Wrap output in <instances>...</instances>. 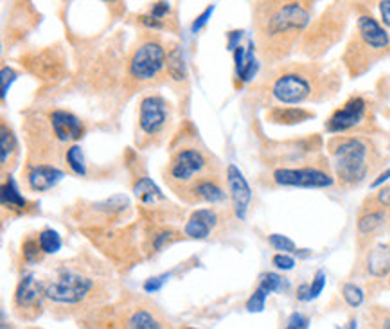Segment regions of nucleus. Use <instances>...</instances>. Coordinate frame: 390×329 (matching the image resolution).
<instances>
[{
    "instance_id": "nucleus-24",
    "label": "nucleus",
    "mask_w": 390,
    "mask_h": 329,
    "mask_svg": "<svg viewBox=\"0 0 390 329\" xmlns=\"http://www.w3.org/2000/svg\"><path fill=\"white\" fill-rule=\"evenodd\" d=\"M133 193H135V196H137L142 203H155V202H164V200H166L162 191L158 189L157 185H155L148 177L139 178V182H135V185H133Z\"/></svg>"
},
{
    "instance_id": "nucleus-8",
    "label": "nucleus",
    "mask_w": 390,
    "mask_h": 329,
    "mask_svg": "<svg viewBox=\"0 0 390 329\" xmlns=\"http://www.w3.org/2000/svg\"><path fill=\"white\" fill-rule=\"evenodd\" d=\"M347 25V9L344 4H333L312 22L299 41L300 53L309 58H320L340 40Z\"/></svg>"
},
{
    "instance_id": "nucleus-40",
    "label": "nucleus",
    "mask_w": 390,
    "mask_h": 329,
    "mask_svg": "<svg viewBox=\"0 0 390 329\" xmlns=\"http://www.w3.org/2000/svg\"><path fill=\"white\" fill-rule=\"evenodd\" d=\"M379 13H382V20L386 27H390V0L379 2Z\"/></svg>"
},
{
    "instance_id": "nucleus-38",
    "label": "nucleus",
    "mask_w": 390,
    "mask_h": 329,
    "mask_svg": "<svg viewBox=\"0 0 390 329\" xmlns=\"http://www.w3.org/2000/svg\"><path fill=\"white\" fill-rule=\"evenodd\" d=\"M212 11H214V6H209V8L205 9V11L202 13V15H200V17H196V20L193 22V25H191L193 33L196 34L200 29H202V27H204L205 24H207L209 18H211V15H212Z\"/></svg>"
},
{
    "instance_id": "nucleus-18",
    "label": "nucleus",
    "mask_w": 390,
    "mask_h": 329,
    "mask_svg": "<svg viewBox=\"0 0 390 329\" xmlns=\"http://www.w3.org/2000/svg\"><path fill=\"white\" fill-rule=\"evenodd\" d=\"M365 268L369 276L372 277H386L390 274V243H378L367 254Z\"/></svg>"
},
{
    "instance_id": "nucleus-5",
    "label": "nucleus",
    "mask_w": 390,
    "mask_h": 329,
    "mask_svg": "<svg viewBox=\"0 0 390 329\" xmlns=\"http://www.w3.org/2000/svg\"><path fill=\"white\" fill-rule=\"evenodd\" d=\"M328 152L335 178L345 189L360 185L379 162V153L372 140L360 135L331 137Z\"/></svg>"
},
{
    "instance_id": "nucleus-3",
    "label": "nucleus",
    "mask_w": 390,
    "mask_h": 329,
    "mask_svg": "<svg viewBox=\"0 0 390 329\" xmlns=\"http://www.w3.org/2000/svg\"><path fill=\"white\" fill-rule=\"evenodd\" d=\"M99 263H88L81 255L63 261L46 283L47 300L67 308H92L109 297V279L101 274Z\"/></svg>"
},
{
    "instance_id": "nucleus-32",
    "label": "nucleus",
    "mask_w": 390,
    "mask_h": 329,
    "mask_svg": "<svg viewBox=\"0 0 390 329\" xmlns=\"http://www.w3.org/2000/svg\"><path fill=\"white\" fill-rule=\"evenodd\" d=\"M268 241H270L272 247L275 248V250H281V254H293V252H297V247H295V243L291 241L288 236H282V234H272L270 238H268Z\"/></svg>"
},
{
    "instance_id": "nucleus-25",
    "label": "nucleus",
    "mask_w": 390,
    "mask_h": 329,
    "mask_svg": "<svg viewBox=\"0 0 390 329\" xmlns=\"http://www.w3.org/2000/svg\"><path fill=\"white\" fill-rule=\"evenodd\" d=\"M65 162L67 166L72 169V173L79 175V177H85V175H87V166H85V156L81 146L74 145L71 146V148H67Z\"/></svg>"
},
{
    "instance_id": "nucleus-21",
    "label": "nucleus",
    "mask_w": 390,
    "mask_h": 329,
    "mask_svg": "<svg viewBox=\"0 0 390 329\" xmlns=\"http://www.w3.org/2000/svg\"><path fill=\"white\" fill-rule=\"evenodd\" d=\"M386 222V213L382 209L363 210L360 218H358V232L360 236H369L382 229Z\"/></svg>"
},
{
    "instance_id": "nucleus-26",
    "label": "nucleus",
    "mask_w": 390,
    "mask_h": 329,
    "mask_svg": "<svg viewBox=\"0 0 390 329\" xmlns=\"http://www.w3.org/2000/svg\"><path fill=\"white\" fill-rule=\"evenodd\" d=\"M38 241H40V247H42L43 254H55L62 248V238L56 231L53 229H46L38 234Z\"/></svg>"
},
{
    "instance_id": "nucleus-44",
    "label": "nucleus",
    "mask_w": 390,
    "mask_h": 329,
    "mask_svg": "<svg viewBox=\"0 0 390 329\" xmlns=\"http://www.w3.org/2000/svg\"><path fill=\"white\" fill-rule=\"evenodd\" d=\"M389 178H390V169H386L385 173L379 175V177L376 178V180H374L372 184H370V187H378V185H382L383 182H386V180H389Z\"/></svg>"
},
{
    "instance_id": "nucleus-33",
    "label": "nucleus",
    "mask_w": 390,
    "mask_h": 329,
    "mask_svg": "<svg viewBox=\"0 0 390 329\" xmlns=\"http://www.w3.org/2000/svg\"><path fill=\"white\" fill-rule=\"evenodd\" d=\"M324 286H326V274L322 270H319L315 274V277H313L312 284H309V297H312V299H316V297L322 293Z\"/></svg>"
},
{
    "instance_id": "nucleus-7",
    "label": "nucleus",
    "mask_w": 390,
    "mask_h": 329,
    "mask_svg": "<svg viewBox=\"0 0 390 329\" xmlns=\"http://www.w3.org/2000/svg\"><path fill=\"white\" fill-rule=\"evenodd\" d=\"M88 329H169L158 308L144 299H130L113 306H104L94 315Z\"/></svg>"
},
{
    "instance_id": "nucleus-2",
    "label": "nucleus",
    "mask_w": 390,
    "mask_h": 329,
    "mask_svg": "<svg viewBox=\"0 0 390 329\" xmlns=\"http://www.w3.org/2000/svg\"><path fill=\"white\" fill-rule=\"evenodd\" d=\"M312 24L309 2H256L253 27L256 47L268 63H279L299 46L300 38Z\"/></svg>"
},
{
    "instance_id": "nucleus-31",
    "label": "nucleus",
    "mask_w": 390,
    "mask_h": 329,
    "mask_svg": "<svg viewBox=\"0 0 390 329\" xmlns=\"http://www.w3.org/2000/svg\"><path fill=\"white\" fill-rule=\"evenodd\" d=\"M270 295V293L266 292L263 286H258V288L253 290V293L250 295V299L246 300V309L250 313H259L265 309V302H266V297Z\"/></svg>"
},
{
    "instance_id": "nucleus-43",
    "label": "nucleus",
    "mask_w": 390,
    "mask_h": 329,
    "mask_svg": "<svg viewBox=\"0 0 390 329\" xmlns=\"http://www.w3.org/2000/svg\"><path fill=\"white\" fill-rule=\"evenodd\" d=\"M297 299L312 300V297H309V284H300L299 288H297Z\"/></svg>"
},
{
    "instance_id": "nucleus-12",
    "label": "nucleus",
    "mask_w": 390,
    "mask_h": 329,
    "mask_svg": "<svg viewBox=\"0 0 390 329\" xmlns=\"http://www.w3.org/2000/svg\"><path fill=\"white\" fill-rule=\"evenodd\" d=\"M369 117V101L361 95L349 98L338 110L331 114L326 123V130L329 133H345L351 130H358Z\"/></svg>"
},
{
    "instance_id": "nucleus-17",
    "label": "nucleus",
    "mask_w": 390,
    "mask_h": 329,
    "mask_svg": "<svg viewBox=\"0 0 390 329\" xmlns=\"http://www.w3.org/2000/svg\"><path fill=\"white\" fill-rule=\"evenodd\" d=\"M220 223V216L214 209H198L191 214L187 220L183 232L193 239H207L211 232L214 231Z\"/></svg>"
},
{
    "instance_id": "nucleus-6",
    "label": "nucleus",
    "mask_w": 390,
    "mask_h": 329,
    "mask_svg": "<svg viewBox=\"0 0 390 329\" xmlns=\"http://www.w3.org/2000/svg\"><path fill=\"white\" fill-rule=\"evenodd\" d=\"M390 54V33L370 15H361L356 29L344 51V65L351 78L365 74L372 65Z\"/></svg>"
},
{
    "instance_id": "nucleus-22",
    "label": "nucleus",
    "mask_w": 390,
    "mask_h": 329,
    "mask_svg": "<svg viewBox=\"0 0 390 329\" xmlns=\"http://www.w3.org/2000/svg\"><path fill=\"white\" fill-rule=\"evenodd\" d=\"M167 76L173 81L182 83L187 79V69H186V60H183V51L180 46H174L173 49L167 53Z\"/></svg>"
},
{
    "instance_id": "nucleus-20",
    "label": "nucleus",
    "mask_w": 390,
    "mask_h": 329,
    "mask_svg": "<svg viewBox=\"0 0 390 329\" xmlns=\"http://www.w3.org/2000/svg\"><path fill=\"white\" fill-rule=\"evenodd\" d=\"M315 117V114L300 107H272L268 110L266 119L275 124H299L304 121H309Z\"/></svg>"
},
{
    "instance_id": "nucleus-13",
    "label": "nucleus",
    "mask_w": 390,
    "mask_h": 329,
    "mask_svg": "<svg viewBox=\"0 0 390 329\" xmlns=\"http://www.w3.org/2000/svg\"><path fill=\"white\" fill-rule=\"evenodd\" d=\"M50 128L55 132L56 139L62 142L63 146H74V142H78L85 133V124L83 121L79 119L78 116H74L72 112L63 110V108H55L47 114Z\"/></svg>"
},
{
    "instance_id": "nucleus-35",
    "label": "nucleus",
    "mask_w": 390,
    "mask_h": 329,
    "mask_svg": "<svg viewBox=\"0 0 390 329\" xmlns=\"http://www.w3.org/2000/svg\"><path fill=\"white\" fill-rule=\"evenodd\" d=\"M0 78H2V98H6L9 87H11V83L15 81V78H17V72H15L13 69H9V67H2V74H0Z\"/></svg>"
},
{
    "instance_id": "nucleus-15",
    "label": "nucleus",
    "mask_w": 390,
    "mask_h": 329,
    "mask_svg": "<svg viewBox=\"0 0 390 329\" xmlns=\"http://www.w3.org/2000/svg\"><path fill=\"white\" fill-rule=\"evenodd\" d=\"M225 182H227L228 193H230V198H232L234 213H236L237 220H245L246 209H249L250 200H252V189H250L249 182H246L243 173L234 164L227 166Z\"/></svg>"
},
{
    "instance_id": "nucleus-42",
    "label": "nucleus",
    "mask_w": 390,
    "mask_h": 329,
    "mask_svg": "<svg viewBox=\"0 0 390 329\" xmlns=\"http://www.w3.org/2000/svg\"><path fill=\"white\" fill-rule=\"evenodd\" d=\"M241 34H243V31H234V33L228 34V49L236 51L239 47Z\"/></svg>"
},
{
    "instance_id": "nucleus-45",
    "label": "nucleus",
    "mask_w": 390,
    "mask_h": 329,
    "mask_svg": "<svg viewBox=\"0 0 390 329\" xmlns=\"http://www.w3.org/2000/svg\"><path fill=\"white\" fill-rule=\"evenodd\" d=\"M344 329H356V321H351L349 322L347 328H344Z\"/></svg>"
},
{
    "instance_id": "nucleus-16",
    "label": "nucleus",
    "mask_w": 390,
    "mask_h": 329,
    "mask_svg": "<svg viewBox=\"0 0 390 329\" xmlns=\"http://www.w3.org/2000/svg\"><path fill=\"white\" fill-rule=\"evenodd\" d=\"M65 177V171H62L56 166H29V171L25 175L27 187L34 193H46L53 189L62 178Z\"/></svg>"
},
{
    "instance_id": "nucleus-41",
    "label": "nucleus",
    "mask_w": 390,
    "mask_h": 329,
    "mask_svg": "<svg viewBox=\"0 0 390 329\" xmlns=\"http://www.w3.org/2000/svg\"><path fill=\"white\" fill-rule=\"evenodd\" d=\"M171 238H173V234H171V232H160L158 236H155V241H153L155 248H157V250H162L164 243L169 241Z\"/></svg>"
},
{
    "instance_id": "nucleus-27",
    "label": "nucleus",
    "mask_w": 390,
    "mask_h": 329,
    "mask_svg": "<svg viewBox=\"0 0 390 329\" xmlns=\"http://www.w3.org/2000/svg\"><path fill=\"white\" fill-rule=\"evenodd\" d=\"M259 286H263V288H265L268 293L286 292L288 281L284 279L282 276H279V274H274V271H266V274H263L261 276Z\"/></svg>"
},
{
    "instance_id": "nucleus-1",
    "label": "nucleus",
    "mask_w": 390,
    "mask_h": 329,
    "mask_svg": "<svg viewBox=\"0 0 390 329\" xmlns=\"http://www.w3.org/2000/svg\"><path fill=\"white\" fill-rule=\"evenodd\" d=\"M340 83L336 70H328L319 63H279L252 92L263 103L290 107L333 98Z\"/></svg>"
},
{
    "instance_id": "nucleus-10",
    "label": "nucleus",
    "mask_w": 390,
    "mask_h": 329,
    "mask_svg": "<svg viewBox=\"0 0 390 329\" xmlns=\"http://www.w3.org/2000/svg\"><path fill=\"white\" fill-rule=\"evenodd\" d=\"M167 63V54L162 41L157 38H146L132 53L128 62V78L133 83H151L160 76Z\"/></svg>"
},
{
    "instance_id": "nucleus-37",
    "label": "nucleus",
    "mask_w": 390,
    "mask_h": 329,
    "mask_svg": "<svg viewBox=\"0 0 390 329\" xmlns=\"http://www.w3.org/2000/svg\"><path fill=\"white\" fill-rule=\"evenodd\" d=\"M169 277V274H162V276H157V277H150V279L144 283V290L148 293H153L158 292V290L162 288V284L166 283V279Z\"/></svg>"
},
{
    "instance_id": "nucleus-28",
    "label": "nucleus",
    "mask_w": 390,
    "mask_h": 329,
    "mask_svg": "<svg viewBox=\"0 0 390 329\" xmlns=\"http://www.w3.org/2000/svg\"><path fill=\"white\" fill-rule=\"evenodd\" d=\"M342 297H344V300L351 308H360V306L363 304V292H361L360 286L354 283H345L344 286H342Z\"/></svg>"
},
{
    "instance_id": "nucleus-36",
    "label": "nucleus",
    "mask_w": 390,
    "mask_h": 329,
    "mask_svg": "<svg viewBox=\"0 0 390 329\" xmlns=\"http://www.w3.org/2000/svg\"><path fill=\"white\" fill-rule=\"evenodd\" d=\"M272 263L279 268V270H291L295 267V260L288 254H275L272 257Z\"/></svg>"
},
{
    "instance_id": "nucleus-14",
    "label": "nucleus",
    "mask_w": 390,
    "mask_h": 329,
    "mask_svg": "<svg viewBox=\"0 0 390 329\" xmlns=\"http://www.w3.org/2000/svg\"><path fill=\"white\" fill-rule=\"evenodd\" d=\"M46 297V283L38 281L33 274L24 276L20 279L15 292V309L20 313L22 317H27V311H36L38 308H42V300Z\"/></svg>"
},
{
    "instance_id": "nucleus-34",
    "label": "nucleus",
    "mask_w": 390,
    "mask_h": 329,
    "mask_svg": "<svg viewBox=\"0 0 390 329\" xmlns=\"http://www.w3.org/2000/svg\"><path fill=\"white\" fill-rule=\"evenodd\" d=\"M307 328H309V318H307L304 313L295 311L290 315L288 324L284 329H307Z\"/></svg>"
},
{
    "instance_id": "nucleus-11",
    "label": "nucleus",
    "mask_w": 390,
    "mask_h": 329,
    "mask_svg": "<svg viewBox=\"0 0 390 329\" xmlns=\"http://www.w3.org/2000/svg\"><path fill=\"white\" fill-rule=\"evenodd\" d=\"M268 180L279 187H304V189H322L335 184V177L324 164L274 168L268 175Z\"/></svg>"
},
{
    "instance_id": "nucleus-4",
    "label": "nucleus",
    "mask_w": 390,
    "mask_h": 329,
    "mask_svg": "<svg viewBox=\"0 0 390 329\" xmlns=\"http://www.w3.org/2000/svg\"><path fill=\"white\" fill-rule=\"evenodd\" d=\"M218 178H221L218 161L204 148H196L193 145L180 146L179 149H174L167 162V185L187 203H193L196 191L205 182Z\"/></svg>"
},
{
    "instance_id": "nucleus-19",
    "label": "nucleus",
    "mask_w": 390,
    "mask_h": 329,
    "mask_svg": "<svg viewBox=\"0 0 390 329\" xmlns=\"http://www.w3.org/2000/svg\"><path fill=\"white\" fill-rule=\"evenodd\" d=\"M18 156V140L17 135L13 133L11 126H8L6 121L0 123V164H2V171L9 168L11 171L15 168Z\"/></svg>"
},
{
    "instance_id": "nucleus-23",
    "label": "nucleus",
    "mask_w": 390,
    "mask_h": 329,
    "mask_svg": "<svg viewBox=\"0 0 390 329\" xmlns=\"http://www.w3.org/2000/svg\"><path fill=\"white\" fill-rule=\"evenodd\" d=\"M25 206H27V200L22 196L17 184H15V180L9 177L8 180L4 182V185H2V207H4V209H11L22 213V210L25 209Z\"/></svg>"
},
{
    "instance_id": "nucleus-29",
    "label": "nucleus",
    "mask_w": 390,
    "mask_h": 329,
    "mask_svg": "<svg viewBox=\"0 0 390 329\" xmlns=\"http://www.w3.org/2000/svg\"><path fill=\"white\" fill-rule=\"evenodd\" d=\"M22 254H24V260L31 264L42 261L43 250L42 247H40V241L33 238L25 239L24 245H22Z\"/></svg>"
},
{
    "instance_id": "nucleus-9",
    "label": "nucleus",
    "mask_w": 390,
    "mask_h": 329,
    "mask_svg": "<svg viewBox=\"0 0 390 329\" xmlns=\"http://www.w3.org/2000/svg\"><path fill=\"white\" fill-rule=\"evenodd\" d=\"M173 121V108L169 101L160 94H150L142 98L139 105V132L137 145L148 148L157 145L166 135Z\"/></svg>"
},
{
    "instance_id": "nucleus-30",
    "label": "nucleus",
    "mask_w": 390,
    "mask_h": 329,
    "mask_svg": "<svg viewBox=\"0 0 390 329\" xmlns=\"http://www.w3.org/2000/svg\"><path fill=\"white\" fill-rule=\"evenodd\" d=\"M369 325L372 329H390V308H379L376 306L369 313Z\"/></svg>"
},
{
    "instance_id": "nucleus-39",
    "label": "nucleus",
    "mask_w": 390,
    "mask_h": 329,
    "mask_svg": "<svg viewBox=\"0 0 390 329\" xmlns=\"http://www.w3.org/2000/svg\"><path fill=\"white\" fill-rule=\"evenodd\" d=\"M169 9H171L169 2H157V4H153V8H151L150 17H153L155 20L162 22V18L169 13Z\"/></svg>"
}]
</instances>
